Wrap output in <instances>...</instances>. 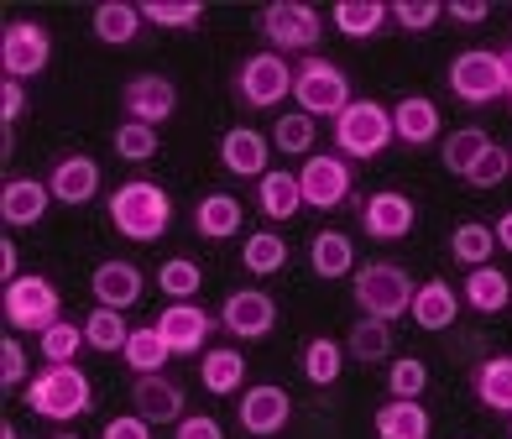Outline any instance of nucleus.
<instances>
[{"mask_svg": "<svg viewBox=\"0 0 512 439\" xmlns=\"http://www.w3.org/2000/svg\"><path fill=\"white\" fill-rule=\"evenodd\" d=\"M173 220V204H168V189L162 183H147V178H131L110 194V225L121 230L126 241H157Z\"/></svg>", "mask_w": 512, "mask_h": 439, "instance_id": "f257e3e1", "label": "nucleus"}, {"mask_svg": "<svg viewBox=\"0 0 512 439\" xmlns=\"http://www.w3.org/2000/svg\"><path fill=\"white\" fill-rule=\"evenodd\" d=\"M351 293H356V309H361L366 319H382V325H392L398 314L413 309L418 283H413L403 267H392V262H361Z\"/></svg>", "mask_w": 512, "mask_h": 439, "instance_id": "f03ea898", "label": "nucleus"}, {"mask_svg": "<svg viewBox=\"0 0 512 439\" xmlns=\"http://www.w3.org/2000/svg\"><path fill=\"white\" fill-rule=\"evenodd\" d=\"M27 408L37 413V419H58V424L79 419V413H89V377L74 361L48 366V372H37L27 382Z\"/></svg>", "mask_w": 512, "mask_h": 439, "instance_id": "7ed1b4c3", "label": "nucleus"}, {"mask_svg": "<svg viewBox=\"0 0 512 439\" xmlns=\"http://www.w3.org/2000/svg\"><path fill=\"white\" fill-rule=\"evenodd\" d=\"M256 32H262L272 42V53H309L319 48L324 37V21L314 6H304V0H272V6L256 11Z\"/></svg>", "mask_w": 512, "mask_h": 439, "instance_id": "20e7f679", "label": "nucleus"}, {"mask_svg": "<svg viewBox=\"0 0 512 439\" xmlns=\"http://www.w3.org/2000/svg\"><path fill=\"white\" fill-rule=\"evenodd\" d=\"M335 147L340 157H382L392 147V110L377 100H351L335 115Z\"/></svg>", "mask_w": 512, "mask_h": 439, "instance_id": "39448f33", "label": "nucleus"}, {"mask_svg": "<svg viewBox=\"0 0 512 439\" xmlns=\"http://www.w3.org/2000/svg\"><path fill=\"white\" fill-rule=\"evenodd\" d=\"M293 95V63L283 53H251L236 63V100L246 110H272Z\"/></svg>", "mask_w": 512, "mask_h": 439, "instance_id": "423d86ee", "label": "nucleus"}, {"mask_svg": "<svg viewBox=\"0 0 512 439\" xmlns=\"http://www.w3.org/2000/svg\"><path fill=\"white\" fill-rule=\"evenodd\" d=\"M293 100L304 115H340L345 105H351V84H345L340 74V63L330 58H304V63H293Z\"/></svg>", "mask_w": 512, "mask_h": 439, "instance_id": "0eeeda50", "label": "nucleus"}, {"mask_svg": "<svg viewBox=\"0 0 512 439\" xmlns=\"http://www.w3.org/2000/svg\"><path fill=\"white\" fill-rule=\"evenodd\" d=\"M450 89L455 100L465 105H492L507 95V63H502V48H471L450 63Z\"/></svg>", "mask_w": 512, "mask_h": 439, "instance_id": "6e6552de", "label": "nucleus"}, {"mask_svg": "<svg viewBox=\"0 0 512 439\" xmlns=\"http://www.w3.org/2000/svg\"><path fill=\"white\" fill-rule=\"evenodd\" d=\"M298 189H304L309 210H340V204L356 194L351 157H340V152H309L304 168H298Z\"/></svg>", "mask_w": 512, "mask_h": 439, "instance_id": "1a4fd4ad", "label": "nucleus"}, {"mask_svg": "<svg viewBox=\"0 0 512 439\" xmlns=\"http://www.w3.org/2000/svg\"><path fill=\"white\" fill-rule=\"evenodd\" d=\"M63 319V298L58 288L48 283V277H16V283H6V325L11 330H53Z\"/></svg>", "mask_w": 512, "mask_h": 439, "instance_id": "9d476101", "label": "nucleus"}, {"mask_svg": "<svg viewBox=\"0 0 512 439\" xmlns=\"http://www.w3.org/2000/svg\"><path fill=\"white\" fill-rule=\"evenodd\" d=\"M48 58H53V37L37 21H11L0 32V68H6V79H32L48 68Z\"/></svg>", "mask_w": 512, "mask_h": 439, "instance_id": "9b49d317", "label": "nucleus"}, {"mask_svg": "<svg viewBox=\"0 0 512 439\" xmlns=\"http://www.w3.org/2000/svg\"><path fill=\"white\" fill-rule=\"evenodd\" d=\"M215 319L225 325V335H236V340H267L272 325H277V304H272V293H262V288H236L220 304Z\"/></svg>", "mask_w": 512, "mask_h": 439, "instance_id": "f8f14e48", "label": "nucleus"}, {"mask_svg": "<svg viewBox=\"0 0 512 439\" xmlns=\"http://www.w3.org/2000/svg\"><path fill=\"white\" fill-rule=\"evenodd\" d=\"M121 110H126V121L162 126L178 110V89H173V79H162V74H136L121 89Z\"/></svg>", "mask_w": 512, "mask_h": 439, "instance_id": "ddd939ff", "label": "nucleus"}, {"mask_svg": "<svg viewBox=\"0 0 512 439\" xmlns=\"http://www.w3.org/2000/svg\"><path fill=\"white\" fill-rule=\"evenodd\" d=\"M413 220H418L413 199L398 194V189H377V194H366V204H361V230L371 241H403L413 230Z\"/></svg>", "mask_w": 512, "mask_h": 439, "instance_id": "4468645a", "label": "nucleus"}, {"mask_svg": "<svg viewBox=\"0 0 512 439\" xmlns=\"http://www.w3.org/2000/svg\"><path fill=\"white\" fill-rule=\"evenodd\" d=\"M220 319L209 314V309H199V304H168L157 314V335L168 340V351L173 356H194V351H204V340H209V330H215Z\"/></svg>", "mask_w": 512, "mask_h": 439, "instance_id": "2eb2a0df", "label": "nucleus"}, {"mask_svg": "<svg viewBox=\"0 0 512 439\" xmlns=\"http://www.w3.org/2000/svg\"><path fill=\"white\" fill-rule=\"evenodd\" d=\"M48 189H53L58 204L79 210V204H89V199L100 194V163H95V157H84V152L58 157V163L48 168Z\"/></svg>", "mask_w": 512, "mask_h": 439, "instance_id": "dca6fc26", "label": "nucleus"}, {"mask_svg": "<svg viewBox=\"0 0 512 439\" xmlns=\"http://www.w3.org/2000/svg\"><path fill=\"white\" fill-rule=\"evenodd\" d=\"M288 413H293V398L277 382H262V387H246L241 392V429L246 434H277L288 424Z\"/></svg>", "mask_w": 512, "mask_h": 439, "instance_id": "f3484780", "label": "nucleus"}, {"mask_svg": "<svg viewBox=\"0 0 512 439\" xmlns=\"http://www.w3.org/2000/svg\"><path fill=\"white\" fill-rule=\"evenodd\" d=\"M183 387L173 382V377H136V387H131V413H142L147 424H178L183 419Z\"/></svg>", "mask_w": 512, "mask_h": 439, "instance_id": "a211bd4d", "label": "nucleus"}, {"mask_svg": "<svg viewBox=\"0 0 512 439\" xmlns=\"http://www.w3.org/2000/svg\"><path fill=\"white\" fill-rule=\"evenodd\" d=\"M89 293H95V304L100 309H131L136 298H142V267H131V262H100L95 277H89Z\"/></svg>", "mask_w": 512, "mask_h": 439, "instance_id": "6ab92c4d", "label": "nucleus"}, {"mask_svg": "<svg viewBox=\"0 0 512 439\" xmlns=\"http://www.w3.org/2000/svg\"><path fill=\"white\" fill-rule=\"evenodd\" d=\"M48 204H53L48 178H11L6 189H0V220H6L11 230L16 225H37L42 215H48Z\"/></svg>", "mask_w": 512, "mask_h": 439, "instance_id": "aec40b11", "label": "nucleus"}, {"mask_svg": "<svg viewBox=\"0 0 512 439\" xmlns=\"http://www.w3.org/2000/svg\"><path fill=\"white\" fill-rule=\"evenodd\" d=\"M439 136V105L424 100V95H408L392 105V142L403 147H429Z\"/></svg>", "mask_w": 512, "mask_h": 439, "instance_id": "412c9836", "label": "nucleus"}, {"mask_svg": "<svg viewBox=\"0 0 512 439\" xmlns=\"http://www.w3.org/2000/svg\"><path fill=\"white\" fill-rule=\"evenodd\" d=\"M220 168L236 178H267V142L251 126H230L220 136Z\"/></svg>", "mask_w": 512, "mask_h": 439, "instance_id": "4be33fe9", "label": "nucleus"}, {"mask_svg": "<svg viewBox=\"0 0 512 439\" xmlns=\"http://www.w3.org/2000/svg\"><path fill=\"white\" fill-rule=\"evenodd\" d=\"M256 210H262L272 225L293 220L304 210V189H298V173L288 168H267V178H256Z\"/></svg>", "mask_w": 512, "mask_h": 439, "instance_id": "5701e85b", "label": "nucleus"}, {"mask_svg": "<svg viewBox=\"0 0 512 439\" xmlns=\"http://www.w3.org/2000/svg\"><path fill=\"white\" fill-rule=\"evenodd\" d=\"M408 314H413L418 330H450L455 314H460V293L445 283V277H429V283H418Z\"/></svg>", "mask_w": 512, "mask_h": 439, "instance_id": "b1692460", "label": "nucleus"}, {"mask_svg": "<svg viewBox=\"0 0 512 439\" xmlns=\"http://www.w3.org/2000/svg\"><path fill=\"white\" fill-rule=\"evenodd\" d=\"M89 32H95L105 48H126V42H136V32H142V11H136L131 0H100L95 16H89Z\"/></svg>", "mask_w": 512, "mask_h": 439, "instance_id": "393cba45", "label": "nucleus"}, {"mask_svg": "<svg viewBox=\"0 0 512 439\" xmlns=\"http://www.w3.org/2000/svg\"><path fill=\"white\" fill-rule=\"evenodd\" d=\"M377 439H429V408L418 398H387L377 408Z\"/></svg>", "mask_w": 512, "mask_h": 439, "instance_id": "a878e982", "label": "nucleus"}, {"mask_svg": "<svg viewBox=\"0 0 512 439\" xmlns=\"http://www.w3.org/2000/svg\"><path fill=\"white\" fill-rule=\"evenodd\" d=\"M199 382H204V392H215V398H225V392H241V387H246V356L236 351V345H215V351H204Z\"/></svg>", "mask_w": 512, "mask_h": 439, "instance_id": "bb28decb", "label": "nucleus"}, {"mask_svg": "<svg viewBox=\"0 0 512 439\" xmlns=\"http://www.w3.org/2000/svg\"><path fill=\"white\" fill-rule=\"evenodd\" d=\"M298 372H304L309 387H335L345 372V345L330 335H314L304 351H298Z\"/></svg>", "mask_w": 512, "mask_h": 439, "instance_id": "cd10ccee", "label": "nucleus"}, {"mask_svg": "<svg viewBox=\"0 0 512 439\" xmlns=\"http://www.w3.org/2000/svg\"><path fill=\"white\" fill-rule=\"evenodd\" d=\"M241 199L236 194H204L199 210H194V230L204 241H225V236H241Z\"/></svg>", "mask_w": 512, "mask_h": 439, "instance_id": "c85d7f7f", "label": "nucleus"}, {"mask_svg": "<svg viewBox=\"0 0 512 439\" xmlns=\"http://www.w3.org/2000/svg\"><path fill=\"white\" fill-rule=\"evenodd\" d=\"M497 142L486 136L481 126H460V131H450L445 136V147H439V157H445V173H455V178H471L476 173V163L486 152H492Z\"/></svg>", "mask_w": 512, "mask_h": 439, "instance_id": "c756f323", "label": "nucleus"}, {"mask_svg": "<svg viewBox=\"0 0 512 439\" xmlns=\"http://www.w3.org/2000/svg\"><path fill=\"white\" fill-rule=\"evenodd\" d=\"M465 304H471L476 314H502L512 309V283L502 267H476L471 277H465Z\"/></svg>", "mask_w": 512, "mask_h": 439, "instance_id": "7c9ffc66", "label": "nucleus"}, {"mask_svg": "<svg viewBox=\"0 0 512 439\" xmlns=\"http://www.w3.org/2000/svg\"><path fill=\"white\" fill-rule=\"evenodd\" d=\"M309 267H314V277H351V267H356L351 236L345 230H319L309 246Z\"/></svg>", "mask_w": 512, "mask_h": 439, "instance_id": "2f4dec72", "label": "nucleus"}, {"mask_svg": "<svg viewBox=\"0 0 512 439\" xmlns=\"http://www.w3.org/2000/svg\"><path fill=\"white\" fill-rule=\"evenodd\" d=\"M387 6L382 0H340L335 6V32L340 37H351V42H366V37H377L387 27Z\"/></svg>", "mask_w": 512, "mask_h": 439, "instance_id": "473e14b6", "label": "nucleus"}, {"mask_svg": "<svg viewBox=\"0 0 512 439\" xmlns=\"http://www.w3.org/2000/svg\"><path fill=\"white\" fill-rule=\"evenodd\" d=\"M492 251H497V230L492 225H481V220H465L455 225V236H450V257L460 267H492Z\"/></svg>", "mask_w": 512, "mask_h": 439, "instance_id": "72a5a7b5", "label": "nucleus"}, {"mask_svg": "<svg viewBox=\"0 0 512 439\" xmlns=\"http://www.w3.org/2000/svg\"><path fill=\"white\" fill-rule=\"evenodd\" d=\"M476 403L492 413H512V356H492L476 366Z\"/></svg>", "mask_w": 512, "mask_h": 439, "instance_id": "f704fd0d", "label": "nucleus"}, {"mask_svg": "<svg viewBox=\"0 0 512 439\" xmlns=\"http://www.w3.org/2000/svg\"><path fill=\"white\" fill-rule=\"evenodd\" d=\"M126 366H131V372L136 377H157L162 372V366H168V340H162L157 335V325H142V330H131V340H126Z\"/></svg>", "mask_w": 512, "mask_h": 439, "instance_id": "c9c22d12", "label": "nucleus"}, {"mask_svg": "<svg viewBox=\"0 0 512 439\" xmlns=\"http://www.w3.org/2000/svg\"><path fill=\"white\" fill-rule=\"evenodd\" d=\"M351 361H361V366H387V361H392V325L361 314L356 325H351Z\"/></svg>", "mask_w": 512, "mask_h": 439, "instance_id": "e433bc0d", "label": "nucleus"}, {"mask_svg": "<svg viewBox=\"0 0 512 439\" xmlns=\"http://www.w3.org/2000/svg\"><path fill=\"white\" fill-rule=\"evenodd\" d=\"M157 288L173 298V304H194V293L204 288V272H199V262H189V257H168L157 267Z\"/></svg>", "mask_w": 512, "mask_h": 439, "instance_id": "4c0bfd02", "label": "nucleus"}, {"mask_svg": "<svg viewBox=\"0 0 512 439\" xmlns=\"http://www.w3.org/2000/svg\"><path fill=\"white\" fill-rule=\"evenodd\" d=\"M126 340H131V325H126V314L121 309H100L84 319V345H95V351H126Z\"/></svg>", "mask_w": 512, "mask_h": 439, "instance_id": "58836bf2", "label": "nucleus"}, {"mask_svg": "<svg viewBox=\"0 0 512 439\" xmlns=\"http://www.w3.org/2000/svg\"><path fill=\"white\" fill-rule=\"evenodd\" d=\"M142 21L147 27H168V32H189L204 21L199 0H142Z\"/></svg>", "mask_w": 512, "mask_h": 439, "instance_id": "ea45409f", "label": "nucleus"}, {"mask_svg": "<svg viewBox=\"0 0 512 439\" xmlns=\"http://www.w3.org/2000/svg\"><path fill=\"white\" fill-rule=\"evenodd\" d=\"M283 262H288V241H283V236H272V230H262V236H246L241 267H246L251 277H272Z\"/></svg>", "mask_w": 512, "mask_h": 439, "instance_id": "a19ab883", "label": "nucleus"}, {"mask_svg": "<svg viewBox=\"0 0 512 439\" xmlns=\"http://www.w3.org/2000/svg\"><path fill=\"white\" fill-rule=\"evenodd\" d=\"M272 147H277V152H288V157H309V152H314V115H304V110L277 115Z\"/></svg>", "mask_w": 512, "mask_h": 439, "instance_id": "79ce46f5", "label": "nucleus"}, {"mask_svg": "<svg viewBox=\"0 0 512 439\" xmlns=\"http://www.w3.org/2000/svg\"><path fill=\"white\" fill-rule=\"evenodd\" d=\"M424 387H429V366L418 356L387 361V398H424Z\"/></svg>", "mask_w": 512, "mask_h": 439, "instance_id": "37998d69", "label": "nucleus"}, {"mask_svg": "<svg viewBox=\"0 0 512 439\" xmlns=\"http://www.w3.org/2000/svg\"><path fill=\"white\" fill-rule=\"evenodd\" d=\"M42 361L48 366H63V361H74L79 356V345H84V325H74V319H58L53 330H42Z\"/></svg>", "mask_w": 512, "mask_h": 439, "instance_id": "c03bdc74", "label": "nucleus"}, {"mask_svg": "<svg viewBox=\"0 0 512 439\" xmlns=\"http://www.w3.org/2000/svg\"><path fill=\"white\" fill-rule=\"evenodd\" d=\"M115 152H121L126 163H152V157H157V126L121 121V126H115Z\"/></svg>", "mask_w": 512, "mask_h": 439, "instance_id": "a18cd8bd", "label": "nucleus"}, {"mask_svg": "<svg viewBox=\"0 0 512 439\" xmlns=\"http://www.w3.org/2000/svg\"><path fill=\"white\" fill-rule=\"evenodd\" d=\"M439 16H445L439 0H392V21H398L403 32H429Z\"/></svg>", "mask_w": 512, "mask_h": 439, "instance_id": "49530a36", "label": "nucleus"}, {"mask_svg": "<svg viewBox=\"0 0 512 439\" xmlns=\"http://www.w3.org/2000/svg\"><path fill=\"white\" fill-rule=\"evenodd\" d=\"M507 173H512V152H507V147H492V152H486L481 163H476V173L465 178V183H476V189H497V183H502Z\"/></svg>", "mask_w": 512, "mask_h": 439, "instance_id": "de8ad7c7", "label": "nucleus"}, {"mask_svg": "<svg viewBox=\"0 0 512 439\" xmlns=\"http://www.w3.org/2000/svg\"><path fill=\"white\" fill-rule=\"evenodd\" d=\"M16 382H27V351L16 345V335L0 340V387L16 392Z\"/></svg>", "mask_w": 512, "mask_h": 439, "instance_id": "09e8293b", "label": "nucleus"}, {"mask_svg": "<svg viewBox=\"0 0 512 439\" xmlns=\"http://www.w3.org/2000/svg\"><path fill=\"white\" fill-rule=\"evenodd\" d=\"M173 439H225V434L209 413H183V419L173 424Z\"/></svg>", "mask_w": 512, "mask_h": 439, "instance_id": "8fccbe9b", "label": "nucleus"}, {"mask_svg": "<svg viewBox=\"0 0 512 439\" xmlns=\"http://www.w3.org/2000/svg\"><path fill=\"white\" fill-rule=\"evenodd\" d=\"M21 115H27V89H21V79H6L0 84V121L16 126Z\"/></svg>", "mask_w": 512, "mask_h": 439, "instance_id": "3c124183", "label": "nucleus"}, {"mask_svg": "<svg viewBox=\"0 0 512 439\" xmlns=\"http://www.w3.org/2000/svg\"><path fill=\"white\" fill-rule=\"evenodd\" d=\"M105 439H152V424L142 413H121V419L105 424Z\"/></svg>", "mask_w": 512, "mask_h": 439, "instance_id": "603ef678", "label": "nucleus"}, {"mask_svg": "<svg viewBox=\"0 0 512 439\" xmlns=\"http://www.w3.org/2000/svg\"><path fill=\"white\" fill-rule=\"evenodd\" d=\"M445 16L465 21V27H481V21L492 16V6H486V0H450V6H445Z\"/></svg>", "mask_w": 512, "mask_h": 439, "instance_id": "864d4df0", "label": "nucleus"}, {"mask_svg": "<svg viewBox=\"0 0 512 439\" xmlns=\"http://www.w3.org/2000/svg\"><path fill=\"white\" fill-rule=\"evenodd\" d=\"M0 277H6V283H16V241H11V236L0 241Z\"/></svg>", "mask_w": 512, "mask_h": 439, "instance_id": "5fc2aeb1", "label": "nucleus"}, {"mask_svg": "<svg viewBox=\"0 0 512 439\" xmlns=\"http://www.w3.org/2000/svg\"><path fill=\"white\" fill-rule=\"evenodd\" d=\"M492 230H497V246H507V251H512V210H507V215H502Z\"/></svg>", "mask_w": 512, "mask_h": 439, "instance_id": "6e6d98bb", "label": "nucleus"}, {"mask_svg": "<svg viewBox=\"0 0 512 439\" xmlns=\"http://www.w3.org/2000/svg\"><path fill=\"white\" fill-rule=\"evenodd\" d=\"M502 63H507V100H512V48H502Z\"/></svg>", "mask_w": 512, "mask_h": 439, "instance_id": "4d7b16f0", "label": "nucleus"}, {"mask_svg": "<svg viewBox=\"0 0 512 439\" xmlns=\"http://www.w3.org/2000/svg\"><path fill=\"white\" fill-rule=\"evenodd\" d=\"M0 439H16V429H11V424H6V429H0Z\"/></svg>", "mask_w": 512, "mask_h": 439, "instance_id": "13d9d810", "label": "nucleus"}, {"mask_svg": "<svg viewBox=\"0 0 512 439\" xmlns=\"http://www.w3.org/2000/svg\"><path fill=\"white\" fill-rule=\"evenodd\" d=\"M58 439H79V434H58Z\"/></svg>", "mask_w": 512, "mask_h": 439, "instance_id": "bf43d9fd", "label": "nucleus"}]
</instances>
